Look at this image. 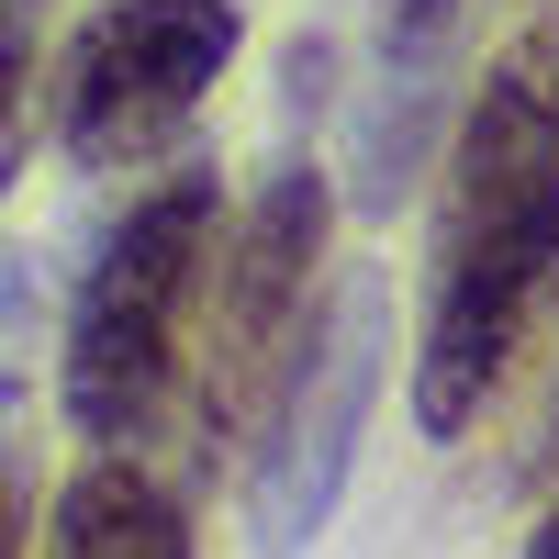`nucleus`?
<instances>
[{
	"label": "nucleus",
	"mask_w": 559,
	"mask_h": 559,
	"mask_svg": "<svg viewBox=\"0 0 559 559\" xmlns=\"http://www.w3.org/2000/svg\"><path fill=\"white\" fill-rule=\"evenodd\" d=\"M548 302H559V12L492 45V68L459 102L426 324H414V426L437 448H459L492 414Z\"/></svg>",
	"instance_id": "obj_1"
},
{
	"label": "nucleus",
	"mask_w": 559,
	"mask_h": 559,
	"mask_svg": "<svg viewBox=\"0 0 559 559\" xmlns=\"http://www.w3.org/2000/svg\"><path fill=\"white\" fill-rule=\"evenodd\" d=\"M224 236V191L202 157H179L168 179L123 202V224L102 236L79 302H68V358H57V392H68V426L134 448L157 437V414L191 381V324H202V269Z\"/></svg>",
	"instance_id": "obj_2"
},
{
	"label": "nucleus",
	"mask_w": 559,
	"mask_h": 559,
	"mask_svg": "<svg viewBox=\"0 0 559 559\" xmlns=\"http://www.w3.org/2000/svg\"><path fill=\"white\" fill-rule=\"evenodd\" d=\"M236 0H102L57 68V146L68 168H157L202 123L213 79L236 68Z\"/></svg>",
	"instance_id": "obj_3"
},
{
	"label": "nucleus",
	"mask_w": 559,
	"mask_h": 559,
	"mask_svg": "<svg viewBox=\"0 0 559 559\" xmlns=\"http://www.w3.org/2000/svg\"><path fill=\"white\" fill-rule=\"evenodd\" d=\"M324 224H336V191H324V168L313 157H292L258 191V213L236 224V247H224L213 269H202V292H213V336H202V392H191V414H202V448H236L258 414H269V392H280V369H292V347L313 336V280H324Z\"/></svg>",
	"instance_id": "obj_4"
},
{
	"label": "nucleus",
	"mask_w": 559,
	"mask_h": 559,
	"mask_svg": "<svg viewBox=\"0 0 559 559\" xmlns=\"http://www.w3.org/2000/svg\"><path fill=\"white\" fill-rule=\"evenodd\" d=\"M369 381H381V324H369V292H347L336 313H313V336L292 347V369H280V392H269L280 437H269L258 492H247L269 548L324 526V503L347 481V448H358V414H369Z\"/></svg>",
	"instance_id": "obj_5"
},
{
	"label": "nucleus",
	"mask_w": 559,
	"mask_h": 559,
	"mask_svg": "<svg viewBox=\"0 0 559 559\" xmlns=\"http://www.w3.org/2000/svg\"><path fill=\"white\" fill-rule=\"evenodd\" d=\"M45 548H68V559H191L202 537H191V503H179L134 448H102V459L57 492Z\"/></svg>",
	"instance_id": "obj_6"
},
{
	"label": "nucleus",
	"mask_w": 559,
	"mask_h": 559,
	"mask_svg": "<svg viewBox=\"0 0 559 559\" xmlns=\"http://www.w3.org/2000/svg\"><path fill=\"white\" fill-rule=\"evenodd\" d=\"M45 12L57 0H0V202L34 168V79H45Z\"/></svg>",
	"instance_id": "obj_7"
},
{
	"label": "nucleus",
	"mask_w": 559,
	"mask_h": 559,
	"mask_svg": "<svg viewBox=\"0 0 559 559\" xmlns=\"http://www.w3.org/2000/svg\"><path fill=\"white\" fill-rule=\"evenodd\" d=\"M459 12H471V0H369V23H381V68H392V79H426V68L448 57Z\"/></svg>",
	"instance_id": "obj_8"
},
{
	"label": "nucleus",
	"mask_w": 559,
	"mask_h": 559,
	"mask_svg": "<svg viewBox=\"0 0 559 559\" xmlns=\"http://www.w3.org/2000/svg\"><path fill=\"white\" fill-rule=\"evenodd\" d=\"M23 347H34V280H23V258H0V381L23 369Z\"/></svg>",
	"instance_id": "obj_9"
},
{
	"label": "nucleus",
	"mask_w": 559,
	"mask_h": 559,
	"mask_svg": "<svg viewBox=\"0 0 559 559\" xmlns=\"http://www.w3.org/2000/svg\"><path fill=\"white\" fill-rule=\"evenodd\" d=\"M23 537H34V515H23V492H12V481H0V559H12Z\"/></svg>",
	"instance_id": "obj_10"
},
{
	"label": "nucleus",
	"mask_w": 559,
	"mask_h": 559,
	"mask_svg": "<svg viewBox=\"0 0 559 559\" xmlns=\"http://www.w3.org/2000/svg\"><path fill=\"white\" fill-rule=\"evenodd\" d=\"M537 559H559V515H548V526H537Z\"/></svg>",
	"instance_id": "obj_11"
}]
</instances>
